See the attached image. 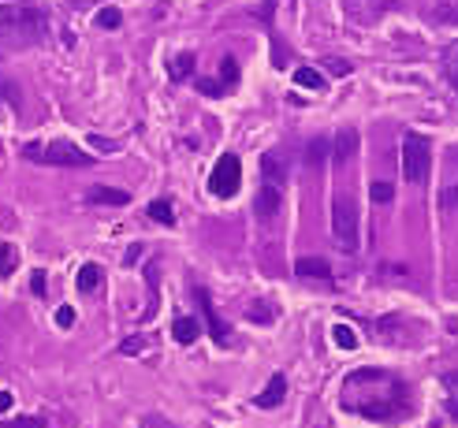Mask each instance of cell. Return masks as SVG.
Wrapping results in <instances>:
<instances>
[{"mask_svg": "<svg viewBox=\"0 0 458 428\" xmlns=\"http://www.w3.org/2000/svg\"><path fill=\"white\" fill-rule=\"evenodd\" d=\"M120 19H123V15H120L116 8H105V11H97V26H105V30H116V26H120Z\"/></svg>", "mask_w": 458, "mask_h": 428, "instance_id": "7402d4cb", "label": "cell"}, {"mask_svg": "<svg viewBox=\"0 0 458 428\" xmlns=\"http://www.w3.org/2000/svg\"><path fill=\"white\" fill-rule=\"evenodd\" d=\"M261 306H265V302H254V309H246V317H250V320H261V324H269V320H272V313H269V309H261Z\"/></svg>", "mask_w": 458, "mask_h": 428, "instance_id": "f1b7e54d", "label": "cell"}, {"mask_svg": "<svg viewBox=\"0 0 458 428\" xmlns=\"http://www.w3.org/2000/svg\"><path fill=\"white\" fill-rule=\"evenodd\" d=\"M294 86H302V90H324V78L313 68H294Z\"/></svg>", "mask_w": 458, "mask_h": 428, "instance_id": "d6986e66", "label": "cell"}, {"mask_svg": "<svg viewBox=\"0 0 458 428\" xmlns=\"http://www.w3.org/2000/svg\"><path fill=\"white\" fill-rule=\"evenodd\" d=\"M150 220H157V224H165V227H172L175 224V209H172V202H150Z\"/></svg>", "mask_w": 458, "mask_h": 428, "instance_id": "ffe728a7", "label": "cell"}, {"mask_svg": "<svg viewBox=\"0 0 458 428\" xmlns=\"http://www.w3.org/2000/svg\"><path fill=\"white\" fill-rule=\"evenodd\" d=\"M429 172H432V145L425 135L410 130V135L402 138V179L421 187L425 179H429Z\"/></svg>", "mask_w": 458, "mask_h": 428, "instance_id": "5b68a950", "label": "cell"}, {"mask_svg": "<svg viewBox=\"0 0 458 428\" xmlns=\"http://www.w3.org/2000/svg\"><path fill=\"white\" fill-rule=\"evenodd\" d=\"M239 187H242V164H239L235 153H224L217 160V168H212V175H209V194L227 202V197L239 194Z\"/></svg>", "mask_w": 458, "mask_h": 428, "instance_id": "8992f818", "label": "cell"}, {"mask_svg": "<svg viewBox=\"0 0 458 428\" xmlns=\"http://www.w3.org/2000/svg\"><path fill=\"white\" fill-rule=\"evenodd\" d=\"M358 145H362V138H358L354 127H339V135L332 138V160L335 164H350L358 157Z\"/></svg>", "mask_w": 458, "mask_h": 428, "instance_id": "ba28073f", "label": "cell"}, {"mask_svg": "<svg viewBox=\"0 0 458 428\" xmlns=\"http://www.w3.org/2000/svg\"><path fill=\"white\" fill-rule=\"evenodd\" d=\"M198 90H202V93H209V97H220L227 86H224V82H212V78H198Z\"/></svg>", "mask_w": 458, "mask_h": 428, "instance_id": "d4e9b609", "label": "cell"}, {"mask_svg": "<svg viewBox=\"0 0 458 428\" xmlns=\"http://www.w3.org/2000/svg\"><path fill=\"white\" fill-rule=\"evenodd\" d=\"M369 194H373V202L387 205L391 197H395V187H391V183H373V187H369Z\"/></svg>", "mask_w": 458, "mask_h": 428, "instance_id": "44dd1931", "label": "cell"}, {"mask_svg": "<svg viewBox=\"0 0 458 428\" xmlns=\"http://www.w3.org/2000/svg\"><path fill=\"white\" fill-rule=\"evenodd\" d=\"M97 283H101V265H93V261H86L83 268H78V291H97Z\"/></svg>", "mask_w": 458, "mask_h": 428, "instance_id": "ac0fdd59", "label": "cell"}, {"mask_svg": "<svg viewBox=\"0 0 458 428\" xmlns=\"http://www.w3.org/2000/svg\"><path fill=\"white\" fill-rule=\"evenodd\" d=\"M11 399H15L11 391H0V414H4V409H11Z\"/></svg>", "mask_w": 458, "mask_h": 428, "instance_id": "8d00e7d4", "label": "cell"}, {"mask_svg": "<svg viewBox=\"0 0 458 428\" xmlns=\"http://www.w3.org/2000/svg\"><path fill=\"white\" fill-rule=\"evenodd\" d=\"M280 187H272V183H261V190H257V197H254V216L257 220H272L276 212H280Z\"/></svg>", "mask_w": 458, "mask_h": 428, "instance_id": "9c48e42d", "label": "cell"}, {"mask_svg": "<svg viewBox=\"0 0 458 428\" xmlns=\"http://www.w3.org/2000/svg\"><path fill=\"white\" fill-rule=\"evenodd\" d=\"M447 75H451L454 90H458V45H454V48H447Z\"/></svg>", "mask_w": 458, "mask_h": 428, "instance_id": "83f0119b", "label": "cell"}, {"mask_svg": "<svg viewBox=\"0 0 458 428\" xmlns=\"http://www.w3.org/2000/svg\"><path fill=\"white\" fill-rule=\"evenodd\" d=\"M294 272L302 279H332V265L324 257H298L294 261Z\"/></svg>", "mask_w": 458, "mask_h": 428, "instance_id": "8fae6325", "label": "cell"}, {"mask_svg": "<svg viewBox=\"0 0 458 428\" xmlns=\"http://www.w3.org/2000/svg\"><path fill=\"white\" fill-rule=\"evenodd\" d=\"M444 209H447V212L458 209V187H447V190H444Z\"/></svg>", "mask_w": 458, "mask_h": 428, "instance_id": "d6a6232c", "label": "cell"}, {"mask_svg": "<svg viewBox=\"0 0 458 428\" xmlns=\"http://www.w3.org/2000/svg\"><path fill=\"white\" fill-rule=\"evenodd\" d=\"M235 78H239V63H235V56H227L224 60V86H235Z\"/></svg>", "mask_w": 458, "mask_h": 428, "instance_id": "484cf974", "label": "cell"}, {"mask_svg": "<svg viewBox=\"0 0 458 428\" xmlns=\"http://www.w3.org/2000/svg\"><path fill=\"white\" fill-rule=\"evenodd\" d=\"M339 406L365 421H402L414 414V395L402 376L387 369H354L339 387Z\"/></svg>", "mask_w": 458, "mask_h": 428, "instance_id": "6da1fadb", "label": "cell"}, {"mask_svg": "<svg viewBox=\"0 0 458 428\" xmlns=\"http://www.w3.org/2000/svg\"><path fill=\"white\" fill-rule=\"evenodd\" d=\"M45 11L38 4H0V34L15 45H38L45 38Z\"/></svg>", "mask_w": 458, "mask_h": 428, "instance_id": "7a4b0ae2", "label": "cell"}, {"mask_svg": "<svg viewBox=\"0 0 458 428\" xmlns=\"http://www.w3.org/2000/svg\"><path fill=\"white\" fill-rule=\"evenodd\" d=\"M45 287H48V283H45V272L38 268L34 276H30V291H34V294H45Z\"/></svg>", "mask_w": 458, "mask_h": 428, "instance_id": "836d02e7", "label": "cell"}, {"mask_svg": "<svg viewBox=\"0 0 458 428\" xmlns=\"http://www.w3.org/2000/svg\"><path fill=\"white\" fill-rule=\"evenodd\" d=\"M332 343L339 350H358V332L350 324H332Z\"/></svg>", "mask_w": 458, "mask_h": 428, "instance_id": "2e32d148", "label": "cell"}, {"mask_svg": "<svg viewBox=\"0 0 458 428\" xmlns=\"http://www.w3.org/2000/svg\"><path fill=\"white\" fill-rule=\"evenodd\" d=\"M90 145H93V150H101V153H116V150H120V142L101 138V135H93V138H90Z\"/></svg>", "mask_w": 458, "mask_h": 428, "instance_id": "4316f807", "label": "cell"}, {"mask_svg": "<svg viewBox=\"0 0 458 428\" xmlns=\"http://www.w3.org/2000/svg\"><path fill=\"white\" fill-rule=\"evenodd\" d=\"M194 298H198V306H202V317H205V324H209L212 343H217V347H227V343H231V328L220 320V313H217V306H212L209 291H205V287H194Z\"/></svg>", "mask_w": 458, "mask_h": 428, "instance_id": "52a82bcc", "label": "cell"}, {"mask_svg": "<svg viewBox=\"0 0 458 428\" xmlns=\"http://www.w3.org/2000/svg\"><path fill=\"white\" fill-rule=\"evenodd\" d=\"M15 97H19V86H15L4 71H0V101H15Z\"/></svg>", "mask_w": 458, "mask_h": 428, "instance_id": "cb8c5ba5", "label": "cell"}, {"mask_svg": "<svg viewBox=\"0 0 458 428\" xmlns=\"http://www.w3.org/2000/svg\"><path fill=\"white\" fill-rule=\"evenodd\" d=\"M15 268H19V250L11 242H0V279H8Z\"/></svg>", "mask_w": 458, "mask_h": 428, "instance_id": "e0dca14e", "label": "cell"}, {"mask_svg": "<svg viewBox=\"0 0 458 428\" xmlns=\"http://www.w3.org/2000/svg\"><path fill=\"white\" fill-rule=\"evenodd\" d=\"M261 175H265V183H272V187H280V190H283L287 168H283V160L276 157V153H265V157H261Z\"/></svg>", "mask_w": 458, "mask_h": 428, "instance_id": "5bb4252c", "label": "cell"}, {"mask_svg": "<svg viewBox=\"0 0 458 428\" xmlns=\"http://www.w3.org/2000/svg\"><path fill=\"white\" fill-rule=\"evenodd\" d=\"M194 71V56H175L172 60V78H187Z\"/></svg>", "mask_w": 458, "mask_h": 428, "instance_id": "603a6c76", "label": "cell"}, {"mask_svg": "<svg viewBox=\"0 0 458 428\" xmlns=\"http://www.w3.org/2000/svg\"><path fill=\"white\" fill-rule=\"evenodd\" d=\"M23 153H26V160H34V164H53V168H90V164H93V157H90L86 150H78V145L63 142V138L48 142V145L30 142Z\"/></svg>", "mask_w": 458, "mask_h": 428, "instance_id": "277c9868", "label": "cell"}, {"mask_svg": "<svg viewBox=\"0 0 458 428\" xmlns=\"http://www.w3.org/2000/svg\"><path fill=\"white\" fill-rule=\"evenodd\" d=\"M324 68H328L332 75H339V78H343V75H350V71H354V68H350V63H347V60H328V63H324Z\"/></svg>", "mask_w": 458, "mask_h": 428, "instance_id": "4dcf8cb0", "label": "cell"}, {"mask_svg": "<svg viewBox=\"0 0 458 428\" xmlns=\"http://www.w3.org/2000/svg\"><path fill=\"white\" fill-rule=\"evenodd\" d=\"M302 160L309 164V168H321L324 160H332V138H309Z\"/></svg>", "mask_w": 458, "mask_h": 428, "instance_id": "7c38bea8", "label": "cell"}, {"mask_svg": "<svg viewBox=\"0 0 458 428\" xmlns=\"http://www.w3.org/2000/svg\"><path fill=\"white\" fill-rule=\"evenodd\" d=\"M56 324H60V328H71V324H75V309H71V306H60V309H56Z\"/></svg>", "mask_w": 458, "mask_h": 428, "instance_id": "f546056e", "label": "cell"}, {"mask_svg": "<svg viewBox=\"0 0 458 428\" xmlns=\"http://www.w3.org/2000/svg\"><path fill=\"white\" fill-rule=\"evenodd\" d=\"M283 395H287V380H283V376H280V372H276V376H272V380L265 384V391H261V395H257V399H254V402H257L261 409H276V406H280V402H283Z\"/></svg>", "mask_w": 458, "mask_h": 428, "instance_id": "30bf717a", "label": "cell"}, {"mask_svg": "<svg viewBox=\"0 0 458 428\" xmlns=\"http://www.w3.org/2000/svg\"><path fill=\"white\" fill-rule=\"evenodd\" d=\"M138 257H142V246H130V250H127V257H123V265H135Z\"/></svg>", "mask_w": 458, "mask_h": 428, "instance_id": "e575fe53", "label": "cell"}, {"mask_svg": "<svg viewBox=\"0 0 458 428\" xmlns=\"http://www.w3.org/2000/svg\"><path fill=\"white\" fill-rule=\"evenodd\" d=\"M0 428H41V421H38V417H15V421L0 424Z\"/></svg>", "mask_w": 458, "mask_h": 428, "instance_id": "1f68e13d", "label": "cell"}, {"mask_svg": "<svg viewBox=\"0 0 458 428\" xmlns=\"http://www.w3.org/2000/svg\"><path fill=\"white\" fill-rule=\"evenodd\" d=\"M120 350H123V354H138V350H142V343H138V339H127Z\"/></svg>", "mask_w": 458, "mask_h": 428, "instance_id": "d590c367", "label": "cell"}, {"mask_svg": "<svg viewBox=\"0 0 458 428\" xmlns=\"http://www.w3.org/2000/svg\"><path fill=\"white\" fill-rule=\"evenodd\" d=\"M332 235L343 254H358L362 246V209L350 194H339L332 202Z\"/></svg>", "mask_w": 458, "mask_h": 428, "instance_id": "3957f363", "label": "cell"}, {"mask_svg": "<svg viewBox=\"0 0 458 428\" xmlns=\"http://www.w3.org/2000/svg\"><path fill=\"white\" fill-rule=\"evenodd\" d=\"M198 335H202V324L194 320V317H175V320H172V339H175V343L190 347V343L198 339Z\"/></svg>", "mask_w": 458, "mask_h": 428, "instance_id": "4fadbf2b", "label": "cell"}, {"mask_svg": "<svg viewBox=\"0 0 458 428\" xmlns=\"http://www.w3.org/2000/svg\"><path fill=\"white\" fill-rule=\"evenodd\" d=\"M86 202H90V205H127L130 194H127V190H112V187H93V190L86 194Z\"/></svg>", "mask_w": 458, "mask_h": 428, "instance_id": "9a60e30c", "label": "cell"}]
</instances>
